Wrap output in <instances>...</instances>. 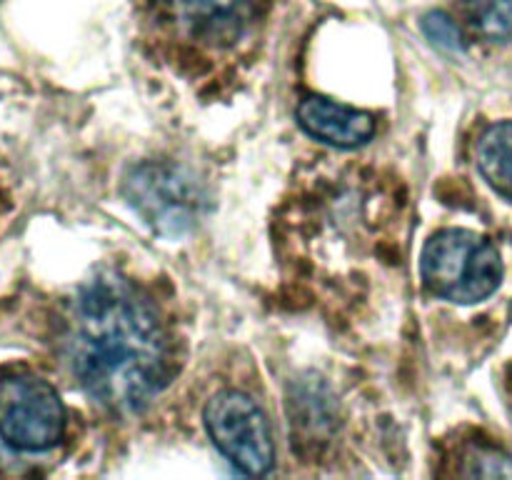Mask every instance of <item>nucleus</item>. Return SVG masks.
I'll return each mask as SVG.
<instances>
[{"label": "nucleus", "instance_id": "nucleus-1", "mask_svg": "<svg viewBox=\"0 0 512 480\" xmlns=\"http://www.w3.org/2000/svg\"><path fill=\"white\" fill-rule=\"evenodd\" d=\"M68 363L80 388L113 413H133L163 390L170 340L153 300L118 273L78 290L70 310Z\"/></svg>", "mask_w": 512, "mask_h": 480}, {"label": "nucleus", "instance_id": "nucleus-2", "mask_svg": "<svg viewBox=\"0 0 512 480\" xmlns=\"http://www.w3.org/2000/svg\"><path fill=\"white\" fill-rule=\"evenodd\" d=\"M268 0H143L148 33L190 83H223L250 63Z\"/></svg>", "mask_w": 512, "mask_h": 480}, {"label": "nucleus", "instance_id": "nucleus-3", "mask_svg": "<svg viewBox=\"0 0 512 480\" xmlns=\"http://www.w3.org/2000/svg\"><path fill=\"white\" fill-rule=\"evenodd\" d=\"M425 285L450 303L473 305L498 290L503 260L498 248L473 230H440L420 258Z\"/></svg>", "mask_w": 512, "mask_h": 480}, {"label": "nucleus", "instance_id": "nucleus-4", "mask_svg": "<svg viewBox=\"0 0 512 480\" xmlns=\"http://www.w3.org/2000/svg\"><path fill=\"white\" fill-rule=\"evenodd\" d=\"M65 410L53 385L35 375L0 380V438L15 450L43 453L63 438Z\"/></svg>", "mask_w": 512, "mask_h": 480}, {"label": "nucleus", "instance_id": "nucleus-5", "mask_svg": "<svg viewBox=\"0 0 512 480\" xmlns=\"http://www.w3.org/2000/svg\"><path fill=\"white\" fill-rule=\"evenodd\" d=\"M205 428L215 448L243 473L263 475L273 468L275 450L263 410L240 390H223L205 405Z\"/></svg>", "mask_w": 512, "mask_h": 480}, {"label": "nucleus", "instance_id": "nucleus-6", "mask_svg": "<svg viewBox=\"0 0 512 480\" xmlns=\"http://www.w3.org/2000/svg\"><path fill=\"white\" fill-rule=\"evenodd\" d=\"M125 195L145 223L165 235L185 233L198 220L203 205L193 178L168 163L135 168L125 180Z\"/></svg>", "mask_w": 512, "mask_h": 480}, {"label": "nucleus", "instance_id": "nucleus-7", "mask_svg": "<svg viewBox=\"0 0 512 480\" xmlns=\"http://www.w3.org/2000/svg\"><path fill=\"white\" fill-rule=\"evenodd\" d=\"M298 123L313 138L335 148H358L375 133L373 115L328 98L303 100L298 108Z\"/></svg>", "mask_w": 512, "mask_h": 480}, {"label": "nucleus", "instance_id": "nucleus-8", "mask_svg": "<svg viewBox=\"0 0 512 480\" xmlns=\"http://www.w3.org/2000/svg\"><path fill=\"white\" fill-rule=\"evenodd\" d=\"M478 168L505 198H512V123L490 125L478 140Z\"/></svg>", "mask_w": 512, "mask_h": 480}, {"label": "nucleus", "instance_id": "nucleus-9", "mask_svg": "<svg viewBox=\"0 0 512 480\" xmlns=\"http://www.w3.org/2000/svg\"><path fill=\"white\" fill-rule=\"evenodd\" d=\"M465 13L483 38H512V0H465Z\"/></svg>", "mask_w": 512, "mask_h": 480}, {"label": "nucleus", "instance_id": "nucleus-10", "mask_svg": "<svg viewBox=\"0 0 512 480\" xmlns=\"http://www.w3.org/2000/svg\"><path fill=\"white\" fill-rule=\"evenodd\" d=\"M460 475L470 478H512V455L493 448H470L463 458Z\"/></svg>", "mask_w": 512, "mask_h": 480}, {"label": "nucleus", "instance_id": "nucleus-11", "mask_svg": "<svg viewBox=\"0 0 512 480\" xmlns=\"http://www.w3.org/2000/svg\"><path fill=\"white\" fill-rule=\"evenodd\" d=\"M423 30L433 43H438L445 50H460L463 48V35H460L458 25L448 18L445 13H430L425 15Z\"/></svg>", "mask_w": 512, "mask_h": 480}]
</instances>
